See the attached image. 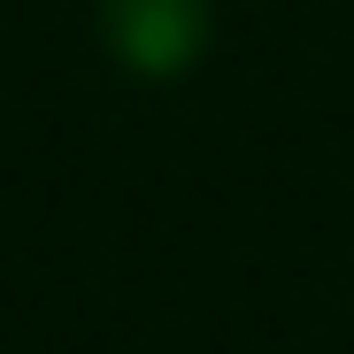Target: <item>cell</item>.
<instances>
[{"label":"cell","mask_w":354,"mask_h":354,"mask_svg":"<svg viewBox=\"0 0 354 354\" xmlns=\"http://www.w3.org/2000/svg\"><path fill=\"white\" fill-rule=\"evenodd\" d=\"M100 39L139 77H185L208 46V0H100Z\"/></svg>","instance_id":"6da1fadb"}]
</instances>
